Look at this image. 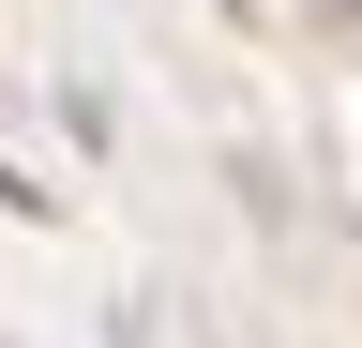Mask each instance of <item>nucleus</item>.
<instances>
[]
</instances>
